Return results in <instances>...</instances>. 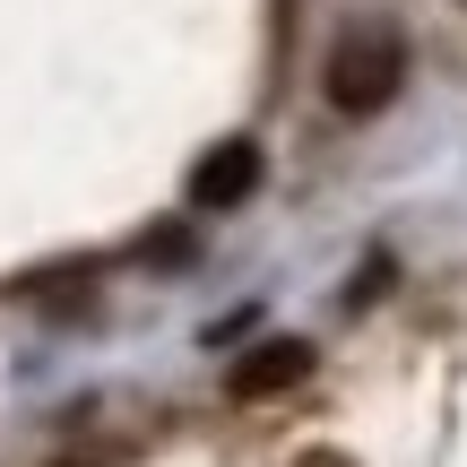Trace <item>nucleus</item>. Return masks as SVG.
<instances>
[{
	"label": "nucleus",
	"instance_id": "obj_1",
	"mask_svg": "<svg viewBox=\"0 0 467 467\" xmlns=\"http://www.w3.org/2000/svg\"><path fill=\"white\" fill-rule=\"evenodd\" d=\"M399 87H407V44L389 26H347L329 44V61H320V96H329V113H347V121L389 113Z\"/></svg>",
	"mask_w": 467,
	"mask_h": 467
},
{
	"label": "nucleus",
	"instance_id": "obj_2",
	"mask_svg": "<svg viewBox=\"0 0 467 467\" xmlns=\"http://www.w3.org/2000/svg\"><path fill=\"white\" fill-rule=\"evenodd\" d=\"M260 173H268L260 139H217V148L191 165V208H243L251 191H260Z\"/></svg>",
	"mask_w": 467,
	"mask_h": 467
},
{
	"label": "nucleus",
	"instance_id": "obj_3",
	"mask_svg": "<svg viewBox=\"0 0 467 467\" xmlns=\"http://www.w3.org/2000/svg\"><path fill=\"white\" fill-rule=\"evenodd\" d=\"M295 381H312V347H303V337H260V347L234 355V372H225V389L243 407L277 399V389H295Z\"/></svg>",
	"mask_w": 467,
	"mask_h": 467
},
{
	"label": "nucleus",
	"instance_id": "obj_4",
	"mask_svg": "<svg viewBox=\"0 0 467 467\" xmlns=\"http://www.w3.org/2000/svg\"><path fill=\"white\" fill-rule=\"evenodd\" d=\"M295 467H355V459H347V451H303Z\"/></svg>",
	"mask_w": 467,
	"mask_h": 467
}]
</instances>
